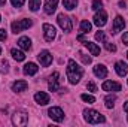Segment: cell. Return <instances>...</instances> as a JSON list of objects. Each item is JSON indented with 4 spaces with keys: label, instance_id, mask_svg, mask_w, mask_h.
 <instances>
[{
    "label": "cell",
    "instance_id": "6da1fadb",
    "mask_svg": "<svg viewBox=\"0 0 128 127\" xmlns=\"http://www.w3.org/2000/svg\"><path fill=\"white\" fill-rule=\"evenodd\" d=\"M66 73H67V79H68L72 84H78V82L82 79L84 69L79 67V64L76 63L74 60H68V63H67V69H66Z\"/></svg>",
    "mask_w": 128,
    "mask_h": 127
},
{
    "label": "cell",
    "instance_id": "7a4b0ae2",
    "mask_svg": "<svg viewBox=\"0 0 128 127\" xmlns=\"http://www.w3.org/2000/svg\"><path fill=\"white\" fill-rule=\"evenodd\" d=\"M84 118L90 124H100V123L106 121L104 115H101L98 111H94V109H85L84 111Z\"/></svg>",
    "mask_w": 128,
    "mask_h": 127
},
{
    "label": "cell",
    "instance_id": "3957f363",
    "mask_svg": "<svg viewBox=\"0 0 128 127\" xmlns=\"http://www.w3.org/2000/svg\"><path fill=\"white\" fill-rule=\"evenodd\" d=\"M33 21L32 20H18V21H14L10 24V29H12V33H21L24 30H27L28 27H32Z\"/></svg>",
    "mask_w": 128,
    "mask_h": 127
},
{
    "label": "cell",
    "instance_id": "277c9868",
    "mask_svg": "<svg viewBox=\"0 0 128 127\" xmlns=\"http://www.w3.org/2000/svg\"><path fill=\"white\" fill-rule=\"evenodd\" d=\"M28 121V114L26 111H15L14 115H12V123L14 126H26Z\"/></svg>",
    "mask_w": 128,
    "mask_h": 127
},
{
    "label": "cell",
    "instance_id": "5b68a950",
    "mask_svg": "<svg viewBox=\"0 0 128 127\" xmlns=\"http://www.w3.org/2000/svg\"><path fill=\"white\" fill-rule=\"evenodd\" d=\"M106 23H107V12L104 9H98L97 14L94 15V24L97 27H103L106 26Z\"/></svg>",
    "mask_w": 128,
    "mask_h": 127
},
{
    "label": "cell",
    "instance_id": "8992f818",
    "mask_svg": "<svg viewBox=\"0 0 128 127\" xmlns=\"http://www.w3.org/2000/svg\"><path fill=\"white\" fill-rule=\"evenodd\" d=\"M43 34H45V40H46V42H52V40L55 39V36H57V30H55L54 26L45 23V24H43Z\"/></svg>",
    "mask_w": 128,
    "mask_h": 127
},
{
    "label": "cell",
    "instance_id": "52a82bcc",
    "mask_svg": "<svg viewBox=\"0 0 128 127\" xmlns=\"http://www.w3.org/2000/svg\"><path fill=\"white\" fill-rule=\"evenodd\" d=\"M57 21H58L60 27L63 29L64 32H72V29H73V26H72V20H70L67 15H64V14H60Z\"/></svg>",
    "mask_w": 128,
    "mask_h": 127
},
{
    "label": "cell",
    "instance_id": "ba28073f",
    "mask_svg": "<svg viewBox=\"0 0 128 127\" xmlns=\"http://www.w3.org/2000/svg\"><path fill=\"white\" fill-rule=\"evenodd\" d=\"M37 58H39V61H40V64H42L43 67H48L49 64L52 63V55H51V52L46 51V49L40 51L39 55H37Z\"/></svg>",
    "mask_w": 128,
    "mask_h": 127
},
{
    "label": "cell",
    "instance_id": "9c48e42d",
    "mask_svg": "<svg viewBox=\"0 0 128 127\" xmlns=\"http://www.w3.org/2000/svg\"><path fill=\"white\" fill-rule=\"evenodd\" d=\"M48 114H49V117H51L54 121H57V123H60V121H63L64 120V112H63L61 108L54 106V108H51V109L48 111Z\"/></svg>",
    "mask_w": 128,
    "mask_h": 127
},
{
    "label": "cell",
    "instance_id": "30bf717a",
    "mask_svg": "<svg viewBox=\"0 0 128 127\" xmlns=\"http://www.w3.org/2000/svg\"><path fill=\"white\" fill-rule=\"evenodd\" d=\"M48 87L51 91H57L60 90V73L58 72H54L49 78V82H48Z\"/></svg>",
    "mask_w": 128,
    "mask_h": 127
},
{
    "label": "cell",
    "instance_id": "8fae6325",
    "mask_svg": "<svg viewBox=\"0 0 128 127\" xmlns=\"http://www.w3.org/2000/svg\"><path fill=\"white\" fill-rule=\"evenodd\" d=\"M101 88L104 91H121V84L115 81H104Z\"/></svg>",
    "mask_w": 128,
    "mask_h": 127
},
{
    "label": "cell",
    "instance_id": "7c38bea8",
    "mask_svg": "<svg viewBox=\"0 0 128 127\" xmlns=\"http://www.w3.org/2000/svg\"><path fill=\"white\" fill-rule=\"evenodd\" d=\"M124 27H125V21H124V18L122 17H116L115 18V21H113V27H112V33L113 34H116V33H119L121 30H124Z\"/></svg>",
    "mask_w": 128,
    "mask_h": 127
},
{
    "label": "cell",
    "instance_id": "4fadbf2b",
    "mask_svg": "<svg viewBox=\"0 0 128 127\" xmlns=\"http://www.w3.org/2000/svg\"><path fill=\"white\" fill-rule=\"evenodd\" d=\"M34 100H36V103L45 106V105L49 103V94H46V93H43V91H39V93L34 94Z\"/></svg>",
    "mask_w": 128,
    "mask_h": 127
},
{
    "label": "cell",
    "instance_id": "5bb4252c",
    "mask_svg": "<svg viewBox=\"0 0 128 127\" xmlns=\"http://www.w3.org/2000/svg\"><path fill=\"white\" fill-rule=\"evenodd\" d=\"M18 46L21 49H24V51H30L32 49V40L27 36H22V37L18 39Z\"/></svg>",
    "mask_w": 128,
    "mask_h": 127
},
{
    "label": "cell",
    "instance_id": "9a60e30c",
    "mask_svg": "<svg viewBox=\"0 0 128 127\" xmlns=\"http://www.w3.org/2000/svg\"><path fill=\"white\" fill-rule=\"evenodd\" d=\"M57 6H58V0H46L45 2V12L48 15H51V14L55 12Z\"/></svg>",
    "mask_w": 128,
    "mask_h": 127
},
{
    "label": "cell",
    "instance_id": "2e32d148",
    "mask_svg": "<svg viewBox=\"0 0 128 127\" xmlns=\"http://www.w3.org/2000/svg\"><path fill=\"white\" fill-rule=\"evenodd\" d=\"M27 87H28V84H27L26 81H15V82L12 84V91L21 93V91H26Z\"/></svg>",
    "mask_w": 128,
    "mask_h": 127
},
{
    "label": "cell",
    "instance_id": "e0dca14e",
    "mask_svg": "<svg viewBox=\"0 0 128 127\" xmlns=\"http://www.w3.org/2000/svg\"><path fill=\"white\" fill-rule=\"evenodd\" d=\"M115 70H116V73H118L119 76H125V75L128 73L127 63H124V61H118V63L115 64Z\"/></svg>",
    "mask_w": 128,
    "mask_h": 127
},
{
    "label": "cell",
    "instance_id": "ac0fdd59",
    "mask_svg": "<svg viewBox=\"0 0 128 127\" xmlns=\"http://www.w3.org/2000/svg\"><path fill=\"white\" fill-rule=\"evenodd\" d=\"M37 70H39V67H37V64L36 63H27L24 66V69H22V72L26 73V75H36L37 73Z\"/></svg>",
    "mask_w": 128,
    "mask_h": 127
},
{
    "label": "cell",
    "instance_id": "d6986e66",
    "mask_svg": "<svg viewBox=\"0 0 128 127\" xmlns=\"http://www.w3.org/2000/svg\"><path fill=\"white\" fill-rule=\"evenodd\" d=\"M94 75H96L97 78H106L107 76V69L103 66V64H97L96 67H94Z\"/></svg>",
    "mask_w": 128,
    "mask_h": 127
},
{
    "label": "cell",
    "instance_id": "ffe728a7",
    "mask_svg": "<svg viewBox=\"0 0 128 127\" xmlns=\"http://www.w3.org/2000/svg\"><path fill=\"white\" fill-rule=\"evenodd\" d=\"M84 45L91 51L92 55H100V46H98V45L92 43V42H90V40H84Z\"/></svg>",
    "mask_w": 128,
    "mask_h": 127
},
{
    "label": "cell",
    "instance_id": "44dd1931",
    "mask_svg": "<svg viewBox=\"0 0 128 127\" xmlns=\"http://www.w3.org/2000/svg\"><path fill=\"white\" fill-rule=\"evenodd\" d=\"M10 54H12V57H14L16 61H24V60H26V54H24L22 51L16 49V48H14V49L10 51Z\"/></svg>",
    "mask_w": 128,
    "mask_h": 127
},
{
    "label": "cell",
    "instance_id": "7402d4cb",
    "mask_svg": "<svg viewBox=\"0 0 128 127\" xmlns=\"http://www.w3.org/2000/svg\"><path fill=\"white\" fill-rule=\"evenodd\" d=\"M104 102H106V106H107L109 109H112V108L115 106V102H116V96H115V94H109V96H106Z\"/></svg>",
    "mask_w": 128,
    "mask_h": 127
},
{
    "label": "cell",
    "instance_id": "603a6c76",
    "mask_svg": "<svg viewBox=\"0 0 128 127\" xmlns=\"http://www.w3.org/2000/svg\"><path fill=\"white\" fill-rule=\"evenodd\" d=\"M91 29H92V26H91L90 21H82V23H80V33H82V34H84V33H90Z\"/></svg>",
    "mask_w": 128,
    "mask_h": 127
},
{
    "label": "cell",
    "instance_id": "cb8c5ba5",
    "mask_svg": "<svg viewBox=\"0 0 128 127\" xmlns=\"http://www.w3.org/2000/svg\"><path fill=\"white\" fill-rule=\"evenodd\" d=\"M63 5L66 9L72 11V9H74L78 6V0H63Z\"/></svg>",
    "mask_w": 128,
    "mask_h": 127
},
{
    "label": "cell",
    "instance_id": "d4e9b609",
    "mask_svg": "<svg viewBox=\"0 0 128 127\" xmlns=\"http://www.w3.org/2000/svg\"><path fill=\"white\" fill-rule=\"evenodd\" d=\"M40 3H42V0H28V6L33 12H36L40 8Z\"/></svg>",
    "mask_w": 128,
    "mask_h": 127
},
{
    "label": "cell",
    "instance_id": "484cf974",
    "mask_svg": "<svg viewBox=\"0 0 128 127\" xmlns=\"http://www.w3.org/2000/svg\"><path fill=\"white\" fill-rule=\"evenodd\" d=\"M0 70L3 73H8L9 72V63H8V60H2L0 61Z\"/></svg>",
    "mask_w": 128,
    "mask_h": 127
},
{
    "label": "cell",
    "instance_id": "4316f807",
    "mask_svg": "<svg viewBox=\"0 0 128 127\" xmlns=\"http://www.w3.org/2000/svg\"><path fill=\"white\" fill-rule=\"evenodd\" d=\"M80 99H82L84 102H86V103H94V102H96V97L91 96V94H82Z\"/></svg>",
    "mask_w": 128,
    "mask_h": 127
},
{
    "label": "cell",
    "instance_id": "83f0119b",
    "mask_svg": "<svg viewBox=\"0 0 128 127\" xmlns=\"http://www.w3.org/2000/svg\"><path fill=\"white\" fill-rule=\"evenodd\" d=\"M79 57H80V60H82L85 64H91V61H92V58H91V57H88L86 54H84L82 51L79 52Z\"/></svg>",
    "mask_w": 128,
    "mask_h": 127
},
{
    "label": "cell",
    "instance_id": "f1b7e54d",
    "mask_svg": "<svg viewBox=\"0 0 128 127\" xmlns=\"http://www.w3.org/2000/svg\"><path fill=\"white\" fill-rule=\"evenodd\" d=\"M103 8V2L101 0H94L92 2V9L94 11H98V9H101Z\"/></svg>",
    "mask_w": 128,
    "mask_h": 127
},
{
    "label": "cell",
    "instance_id": "f546056e",
    "mask_svg": "<svg viewBox=\"0 0 128 127\" xmlns=\"http://www.w3.org/2000/svg\"><path fill=\"white\" fill-rule=\"evenodd\" d=\"M104 46H106V49L110 51V52H115V51H116V46H115L113 43H110V42H104Z\"/></svg>",
    "mask_w": 128,
    "mask_h": 127
},
{
    "label": "cell",
    "instance_id": "4dcf8cb0",
    "mask_svg": "<svg viewBox=\"0 0 128 127\" xmlns=\"http://www.w3.org/2000/svg\"><path fill=\"white\" fill-rule=\"evenodd\" d=\"M96 39L98 42H106V34H104V32H98L96 34Z\"/></svg>",
    "mask_w": 128,
    "mask_h": 127
},
{
    "label": "cell",
    "instance_id": "1f68e13d",
    "mask_svg": "<svg viewBox=\"0 0 128 127\" xmlns=\"http://www.w3.org/2000/svg\"><path fill=\"white\" fill-rule=\"evenodd\" d=\"M24 2H26V0H10V3H12L14 8H21V6L24 5Z\"/></svg>",
    "mask_w": 128,
    "mask_h": 127
},
{
    "label": "cell",
    "instance_id": "d6a6232c",
    "mask_svg": "<svg viewBox=\"0 0 128 127\" xmlns=\"http://www.w3.org/2000/svg\"><path fill=\"white\" fill-rule=\"evenodd\" d=\"M8 39V33L4 29H0V40H6Z\"/></svg>",
    "mask_w": 128,
    "mask_h": 127
},
{
    "label": "cell",
    "instance_id": "836d02e7",
    "mask_svg": "<svg viewBox=\"0 0 128 127\" xmlns=\"http://www.w3.org/2000/svg\"><path fill=\"white\" fill-rule=\"evenodd\" d=\"M86 88H88L90 91H97V87H96L94 82H88V84H86Z\"/></svg>",
    "mask_w": 128,
    "mask_h": 127
},
{
    "label": "cell",
    "instance_id": "e575fe53",
    "mask_svg": "<svg viewBox=\"0 0 128 127\" xmlns=\"http://www.w3.org/2000/svg\"><path fill=\"white\" fill-rule=\"evenodd\" d=\"M122 42H124V45H128V32L124 33V36H122Z\"/></svg>",
    "mask_w": 128,
    "mask_h": 127
},
{
    "label": "cell",
    "instance_id": "d590c367",
    "mask_svg": "<svg viewBox=\"0 0 128 127\" xmlns=\"http://www.w3.org/2000/svg\"><path fill=\"white\" fill-rule=\"evenodd\" d=\"M124 111L128 114V102H125V103H124Z\"/></svg>",
    "mask_w": 128,
    "mask_h": 127
},
{
    "label": "cell",
    "instance_id": "8d00e7d4",
    "mask_svg": "<svg viewBox=\"0 0 128 127\" xmlns=\"http://www.w3.org/2000/svg\"><path fill=\"white\" fill-rule=\"evenodd\" d=\"M4 5H6V0H0V8L4 6Z\"/></svg>",
    "mask_w": 128,
    "mask_h": 127
},
{
    "label": "cell",
    "instance_id": "74e56055",
    "mask_svg": "<svg viewBox=\"0 0 128 127\" xmlns=\"http://www.w3.org/2000/svg\"><path fill=\"white\" fill-rule=\"evenodd\" d=\"M119 6L121 8H125V2H119Z\"/></svg>",
    "mask_w": 128,
    "mask_h": 127
},
{
    "label": "cell",
    "instance_id": "f35d334b",
    "mask_svg": "<svg viewBox=\"0 0 128 127\" xmlns=\"http://www.w3.org/2000/svg\"><path fill=\"white\" fill-rule=\"evenodd\" d=\"M0 54H2V48H0Z\"/></svg>",
    "mask_w": 128,
    "mask_h": 127
},
{
    "label": "cell",
    "instance_id": "ab89813d",
    "mask_svg": "<svg viewBox=\"0 0 128 127\" xmlns=\"http://www.w3.org/2000/svg\"><path fill=\"white\" fill-rule=\"evenodd\" d=\"M0 21H2V17H0Z\"/></svg>",
    "mask_w": 128,
    "mask_h": 127
},
{
    "label": "cell",
    "instance_id": "60d3db41",
    "mask_svg": "<svg viewBox=\"0 0 128 127\" xmlns=\"http://www.w3.org/2000/svg\"><path fill=\"white\" fill-rule=\"evenodd\" d=\"M127 55H128V54H127Z\"/></svg>",
    "mask_w": 128,
    "mask_h": 127
}]
</instances>
